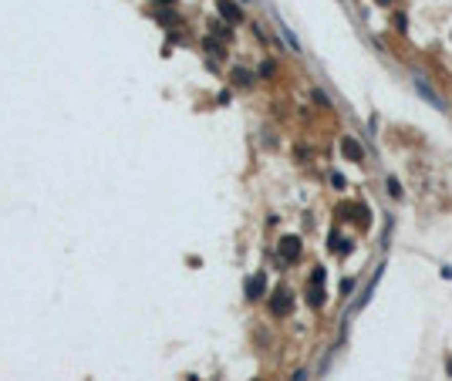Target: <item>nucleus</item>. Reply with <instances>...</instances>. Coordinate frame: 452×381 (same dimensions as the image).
<instances>
[{
	"mask_svg": "<svg viewBox=\"0 0 452 381\" xmlns=\"http://www.w3.org/2000/svg\"><path fill=\"white\" fill-rule=\"evenodd\" d=\"M307 300H311V307H321V304H324V290H321V284H311V293H307Z\"/></svg>",
	"mask_w": 452,
	"mask_h": 381,
	"instance_id": "0eeeda50",
	"label": "nucleus"
},
{
	"mask_svg": "<svg viewBox=\"0 0 452 381\" xmlns=\"http://www.w3.org/2000/svg\"><path fill=\"white\" fill-rule=\"evenodd\" d=\"M291 307H294L291 290H277V293H274V300H270V310H274L277 317H287V314H291Z\"/></svg>",
	"mask_w": 452,
	"mask_h": 381,
	"instance_id": "f03ea898",
	"label": "nucleus"
},
{
	"mask_svg": "<svg viewBox=\"0 0 452 381\" xmlns=\"http://www.w3.org/2000/svg\"><path fill=\"white\" fill-rule=\"evenodd\" d=\"M159 4H169V0H159Z\"/></svg>",
	"mask_w": 452,
	"mask_h": 381,
	"instance_id": "9b49d317",
	"label": "nucleus"
},
{
	"mask_svg": "<svg viewBox=\"0 0 452 381\" xmlns=\"http://www.w3.org/2000/svg\"><path fill=\"white\" fill-rule=\"evenodd\" d=\"M388 196H395V199H402V182H398L395 176L388 179Z\"/></svg>",
	"mask_w": 452,
	"mask_h": 381,
	"instance_id": "1a4fd4ad",
	"label": "nucleus"
},
{
	"mask_svg": "<svg viewBox=\"0 0 452 381\" xmlns=\"http://www.w3.org/2000/svg\"><path fill=\"white\" fill-rule=\"evenodd\" d=\"M311 284H324V270H321V267H317L314 273H311Z\"/></svg>",
	"mask_w": 452,
	"mask_h": 381,
	"instance_id": "9d476101",
	"label": "nucleus"
},
{
	"mask_svg": "<svg viewBox=\"0 0 452 381\" xmlns=\"http://www.w3.org/2000/svg\"><path fill=\"white\" fill-rule=\"evenodd\" d=\"M233 78H236V84H243V88H246V84H253V74L246 71V68H236Z\"/></svg>",
	"mask_w": 452,
	"mask_h": 381,
	"instance_id": "6e6552de",
	"label": "nucleus"
},
{
	"mask_svg": "<svg viewBox=\"0 0 452 381\" xmlns=\"http://www.w3.org/2000/svg\"><path fill=\"white\" fill-rule=\"evenodd\" d=\"M280 257L287 260V263H294V260L300 257V240L297 236H283L280 240Z\"/></svg>",
	"mask_w": 452,
	"mask_h": 381,
	"instance_id": "7ed1b4c3",
	"label": "nucleus"
},
{
	"mask_svg": "<svg viewBox=\"0 0 452 381\" xmlns=\"http://www.w3.org/2000/svg\"><path fill=\"white\" fill-rule=\"evenodd\" d=\"M263 290H266V277L263 273H257V277L246 280V297H250V300H260V297H263Z\"/></svg>",
	"mask_w": 452,
	"mask_h": 381,
	"instance_id": "423d86ee",
	"label": "nucleus"
},
{
	"mask_svg": "<svg viewBox=\"0 0 452 381\" xmlns=\"http://www.w3.org/2000/svg\"><path fill=\"white\" fill-rule=\"evenodd\" d=\"M412 81H415V91H419V95L425 98L428 105H432V108H439V112H445V101L436 95V88L428 84V78H425V74H412Z\"/></svg>",
	"mask_w": 452,
	"mask_h": 381,
	"instance_id": "f257e3e1",
	"label": "nucleus"
},
{
	"mask_svg": "<svg viewBox=\"0 0 452 381\" xmlns=\"http://www.w3.org/2000/svg\"><path fill=\"white\" fill-rule=\"evenodd\" d=\"M341 152H344L347 159H351V162H364V149L358 145V142H355L351 135H344V138H341Z\"/></svg>",
	"mask_w": 452,
	"mask_h": 381,
	"instance_id": "20e7f679",
	"label": "nucleus"
},
{
	"mask_svg": "<svg viewBox=\"0 0 452 381\" xmlns=\"http://www.w3.org/2000/svg\"><path fill=\"white\" fill-rule=\"evenodd\" d=\"M216 7H219V14H223V17H226V20H230V24H240V20H243V10H240V7H236L233 0H219Z\"/></svg>",
	"mask_w": 452,
	"mask_h": 381,
	"instance_id": "39448f33",
	"label": "nucleus"
}]
</instances>
